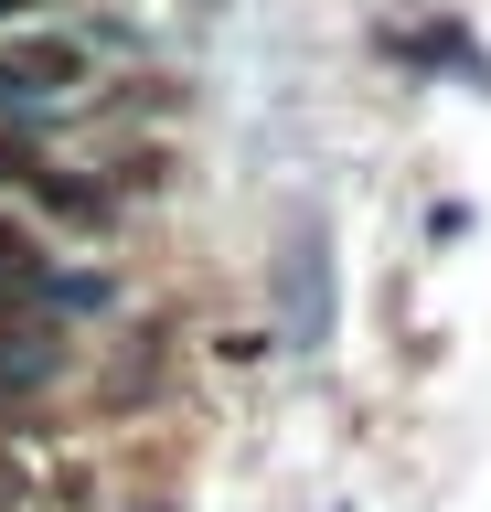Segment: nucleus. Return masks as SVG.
I'll return each instance as SVG.
<instances>
[{
    "label": "nucleus",
    "mask_w": 491,
    "mask_h": 512,
    "mask_svg": "<svg viewBox=\"0 0 491 512\" xmlns=\"http://www.w3.org/2000/svg\"><path fill=\"white\" fill-rule=\"evenodd\" d=\"M86 86V43L75 32H11L0 43V107H22V118H43L54 96Z\"/></svg>",
    "instance_id": "1"
},
{
    "label": "nucleus",
    "mask_w": 491,
    "mask_h": 512,
    "mask_svg": "<svg viewBox=\"0 0 491 512\" xmlns=\"http://www.w3.org/2000/svg\"><path fill=\"white\" fill-rule=\"evenodd\" d=\"M0 278H11V288H33V278H43V246H33L11 214H0Z\"/></svg>",
    "instance_id": "2"
},
{
    "label": "nucleus",
    "mask_w": 491,
    "mask_h": 512,
    "mask_svg": "<svg viewBox=\"0 0 491 512\" xmlns=\"http://www.w3.org/2000/svg\"><path fill=\"white\" fill-rule=\"evenodd\" d=\"M299 342H321V246H299Z\"/></svg>",
    "instance_id": "3"
},
{
    "label": "nucleus",
    "mask_w": 491,
    "mask_h": 512,
    "mask_svg": "<svg viewBox=\"0 0 491 512\" xmlns=\"http://www.w3.org/2000/svg\"><path fill=\"white\" fill-rule=\"evenodd\" d=\"M33 171H43V150H33V139H0V192H11V182L33 192Z\"/></svg>",
    "instance_id": "4"
},
{
    "label": "nucleus",
    "mask_w": 491,
    "mask_h": 512,
    "mask_svg": "<svg viewBox=\"0 0 491 512\" xmlns=\"http://www.w3.org/2000/svg\"><path fill=\"white\" fill-rule=\"evenodd\" d=\"M11 502H22V470H11V459H0V512H11Z\"/></svg>",
    "instance_id": "5"
},
{
    "label": "nucleus",
    "mask_w": 491,
    "mask_h": 512,
    "mask_svg": "<svg viewBox=\"0 0 491 512\" xmlns=\"http://www.w3.org/2000/svg\"><path fill=\"white\" fill-rule=\"evenodd\" d=\"M22 11H33V0H0V22H22Z\"/></svg>",
    "instance_id": "6"
}]
</instances>
